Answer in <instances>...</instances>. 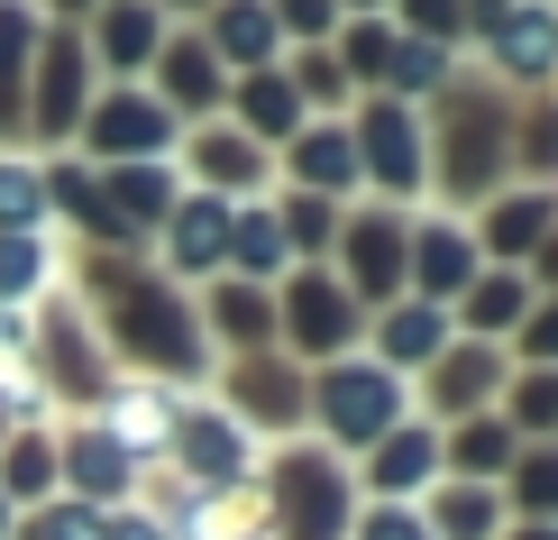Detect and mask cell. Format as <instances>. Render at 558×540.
Wrapping results in <instances>:
<instances>
[{
	"instance_id": "obj_5",
	"label": "cell",
	"mask_w": 558,
	"mask_h": 540,
	"mask_svg": "<svg viewBox=\"0 0 558 540\" xmlns=\"http://www.w3.org/2000/svg\"><path fill=\"white\" fill-rule=\"evenodd\" d=\"M83 137L101 166H174V110L137 83H110L101 101L83 110Z\"/></svg>"
},
{
	"instance_id": "obj_9",
	"label": "cell",
	"mask_w": 558,
	"mask_h": 540,
	"mask_svg": "<svg viewBox=\"0 0 558 540\" xmlns=\"http://www.w3.org/2000/svg\"><path fill=\"white\" fill-rule=\"evenodd\" d=\"M166 211H174V166H110L92 229L101 239H147V229H166Z\"/></svg>"
},
{
	"instance_id": "obj_2",
	"label": "cell",
	"mask_w": 558,
	"mask_h": 540,
	"mask_svg": "<svg viewBox=\"0 0 558 540\" xmlns=\"http://www.w3.org/2000/svg\"><path fill=\"white\" fill-rule=\"evenodd\" d=\"M320 421H330V440L320 449H376L385 431H403V375L376 367V358H330L312 385Z\"/></svg>"
},
{
	"instance_id": "obj_23",
	"label": "cell",
	"mask_w": 558,
	"mask_h": 540,
	"mask_svg": "<svg viewBox=\"0 0 558 540\" xmlns=\"http://www.w3.org/2000/svg\"><path fill=\"white\" fill-rule=\"evenodd\" d=\"M193 183L229 202L239 183H266V147H257V137H239V129H202L193 137Z\"/></svg>"
},
{
	"instance_id": "obj_54",
	"label": "cell",
	"mask_w": 558,
	"mask_h": 540,
	"mask_svg": "<svg viewBox=\"0 0 558 540\" xmlns=\"http://www.w3.org/2000/svg\"><path fill=\"white\" fill-rule=\"evenodd\" d=\"M0 540H10V495H0Z\"/></svg>"
},
{
	"instance_id": "obj_12",
	"label": "cell",
	"mask_w": 558,
	"mask_h": 540,
	"mask_svg": "<svg viewBox=\"0 0 558 540\" xmlns=\"http://www.w3.org/2000/svg\"><path fill=\"white\" fill-rule=\"evenodd\" d=\"M156 239H166V266H174V275L229 266V202L193 183V193H174V211H166V229H156Z\"/></svg>"
},
{
	"instance_id": "obj_10",
	"label": "cell",
	"mask_w": 558,
	"mask_h": 540,
	"mask_svg": "<svg viewBox=\"0 0 558 540\" xmlns=\"http://www.w3.org/2000/svg\"><path fill=\"white\" fill-rule=\"evenodd\" d=\"M83 83H92L83 37L46 28V46H37V92H28V120H37V137H74V129H83Z\"/></svg>"
},
{
	"instance_id": "obj_24",
	"label": "cell",
	"mask_w": 558,
	"mask_h": 540,
	"mask_svg": "<svg viewBox=\"0 0 558 540\" xmlns=\"http://www.w3.org/2000/svg\"><path fill=\"white\" fill-rule=\"evenodd\" d=\"M37 46H46V10L37 0H0V129L19 120V83H28Z\"/></svg>"
},
{
	"instance_id": "obj_20",
	"label": "cell",
	"mask_w": 558,
	"mask_h": 540,
	"mask_svg": "<svg viewBox=\"0 0 558 540\" xmlns=\"http://www.w3.org/2000/svg\"><path fill=\"white\" fill-rule=\"evenodd\" d=\"M284 156H293V175H302V193H348L357 183V137L348 129H330V120H312V129H293L284 137Z\"/></svg>"
},
{
	"instance_id": "obj_46",
	"label": "cell",
	"mask_w": 558,
	"mask_h": 540,
	"mask_svg": "<svg viewBox=\"0 0 558 540\" xmlns=\"http://www.w3.org/2000/svg\"><path fill=\"white\" fill-rule=\"evenodd\" d=\"M558 421V375H522V394H513V431H549Z\"/></svg>"
},
{
	"instance_id": "obj_7",
	"label": "cell",
	"mask_w": 558,
	"mask_h": 540,
	"mask_svg": "<svg viewBox=\"0 0 558 540\" xmlns=\"http://www.w3.org/2000/svg\"><path fill=\"white\" fill-rule=\"evenodd\" d=\"M348 137H357V175H376L385 193H412L430 175V129L412 120V101H366V120Z\"/></svg>"
},
{
	"instance_id": "obj_36",
	"label": "cell",
	"mask_w": 558,
	"mask_h": 540,
	"mask_svg": "<svg viewBox=\"0 0 558 540\" xmlns=\"http://www.w3.org/2000/svg\"><path fill=\"white\" fill-rule=\"evenodd\" d=\"M541 239H549V202H541V193H513V202L485 211V248L522 256V248H541Z\"/></svg>"
},
{
	"instance_id": "obj_37",
	"label": "cell",
	"mask_w": 558,
	"mask_h": 540,
	"mask_svg": "<svg viewBox=\"0 0 558 540\" xmlns=\"http://www.w3.org/2000/svg\"><path fill=\"white\" fill-rule=\"evenodd\" d=\"M46 220V175L28 156H0V229H37Z\"/></svg>"
},
{
	"instance_id": "obj_3",
	"label": "cell",
	"mask_w": 558,
	"mask_h": 540,
	"mask_svg": "<svg viewBox=\"0 0 558 540\" xmlns=\"http://www.w3.org/2000/svg\"><path fill=\"white\" fill-rule=\"evenodd\" d=\"M266 531H284V540H339V531H348V467H339V449L293 440V449L275 458Z\"/></svg>"
},
{
	"instance_id": "obj_16",
	"label": "cell",
	"mask_w": 558,
	"mask_h": 540,
	"mask_svg": "<svg viewBox=\"0 0 558 540\" xmlns=\"http://www.w3.org/2000/svg\"><path fill=\"white\" fill-rule=\"evenodd\" d=\"M284 321H293V339L312 348V358H339V339H348V321H357V312H348V285H339L330 266H302L293 293H284Z\"/></svg>"
},
{
	"instance_id": "obj_6",
	"label": "cell",
	"mask_w": 558,
	"mask_h": 540,
	"mask_svg": "<svg viewBox=\"0 0 558 540\" xmlns=\"http://www.w3.org/2000/svg\"><path fill=\"white\" fill-rule=\"evenodd\" d=\"M468 285H476V229L458 220V211H430V220H412V239H403V293L449 312Z\"/></svg>"
},
{
	"instance_id": "obj_29",
	"label": "cell",
	"mask_w": 558,
	"mask_h": 540,
	"mask_svg": "<svg viewBox=\"0 0 558 540\" xmlns=\"http://www.w3.org/2000/svg\"><path fill=\"white\" fill-rule=\"evenodd\" d=\"M56 285V248H46V229H0V312H19L28 293Z\"/></svg>"
},
{
	"instance_id": "obj_15",
	"label": "cell",
	"mask_w": 558,
	"mask_h": 540,
	"mask_svg": "<svg viewBox=\"0 0 558 540\" xmlns=\"http://www.w3.org/2000/svg\"><path fill=\"white\" fill-rule=\"evenodd\" d=\"M156 101L166 110H220L229 101V64L202 37H166L156 46Z\"/></svg>"
},
{
	"instance_id": "obj_39",
	"label": "cell",
	"mask_w": 558,
	"mask_h": 540,
	"mask_svg": "<svg viewBox=\"0 0 558 540\" xmlns=\"http://www.w3.org/2000/svg\"><path fill=\"white\" fill-rule=\"evenodd\" d=\"M458 302H468V321H476V331H513L531 293H522V275H485V285H468Z\"/></svg>"
},
{
	"instance_id": "obj_4",
	"label": "cell",
	"mask_w": 558,
	"mask_h": 540,
	"mask_svg": "<svg viewBox=\"0 0 558 540\" xmlns=\"http://www.w3.org/2000/svg\"><path fill=\"white\" fill-rule=\"evenodd\" d=\"M439 101H449V156H439V166H449V202H476L485 183L504 175V156H513L504 147V137H513L504 129V101L485 83H468V74H449Z\"/></svg>"
},
{
	"instance_id": "obj_14",
	"label": "cell",
	"mask_w": 558,
	"mask_h": 540,
	"mask_svg": "<svg viewBox=\"0 0 558 540\" xmlns=\"http://www.w3.org/2000/svg\"><path fill=\"white\" fill-rule=\"evenodd\" d=\"M174 458L193 467V477H211V485H239L247 467H257V431H247L239 412H183L174 421Z\"/></svg>"
},
{
	"instance_id": "obj_38",
	"label": "cell",
	"mask_w": 558,
	"mask_h": 540,
	"mask_svg": "<svg viewBox=\"0 0 558 540\" xmlns=\"http://www.w3.org/2000/svg\"><path fill=\"white\" fill-rule=\"evenodd\" d=\"M275 220H284V248H302V256H320V248L339 239V211L320 202V193H284V202H275Z\"/></svg>"
},
{
	"instance_id": "obj_51",
	"label": "cell",
	"mask_w": 558,
	"mask_h": 540,
	"mask_svg": "<svg viewBox=\"0 0 558 540\" xmlns=\"http://www.w3.org/2000/svg\"><path fill=\"white\" fill-rule=\"evenodd\" d=\"M376 10H393V0H339V19H376Z\"/></svg>"
},
{
	"instance_id": "obj_44",
	"label": "cell",
	"mask_w": 558,
	"mask_h": 540,
	"mask_svg": "<svg viewBox=\"0 0 558 540\" xmlns=\"http://www.w3.org/2000/svg\"><path fill=\"white\" fill-rule=\"evenodd\" d=\"M275 10V28L302 37V46H320V37H339V0H266Z\"/></svg>"
},
{
	"instance_id": "obj_18",
	"label": "cell",
	"mask_w": 558,
	"mask_h": 540,
	"mask_svg": "<svg viewBox=\"0 0 558 540\" xmlns=\"http://www.w3.org/2000/svg\"><path fill=\"white\" fill-rule=\"evenodd\" d=\"M101 404H110V412H101V431L120 440L129 458H156V449H174V421H183V404H174V394H156V385H110Z\"/></svg>"
},
{
	"instance_id": "obj_8",
	"label": "cell",
	"mask_w": 558,
	"mask_h": 540,
	"mask_svg": "<svg viewBox=\"0 0 558 540\" xmlns=\"http://www.w3.org/2000/svg\"><path fill=\"white\" fill-rule=\"evenodd\" d=\"M403 239H412V211H357L339 229V256H348V285L366 302H393L403 293Z\"/></svg>"
},
{
	"instance_id": "obj_26",
	"label": "cell",
	"mask_w": 558,
	"mask_h": 540,
	"mask_svg": "<svg viewBox=\"0 0 558 540\" xmlns=\"http://www.w3.org/2000/svg\"><path fill=\"white\" fill-rule=\"evenodd\" d=\"M166 531H174V540H257V531H266V504H257V495H239V485H220V495L183 504Z\"/></svg>"
},
{
	"instance_id": "obj_56",
	"label": "cell",
	"mask_w": 558,
	"mask_h": 540,
	"mask_svg": "<svg viewBox=\"0 0 558 540\" xmlns=\"http://www.w3.org/2000/svg\"><path fill=\"white\" fill-rule=\"evenodd\" d=\"M549 10H558V0H549Z\"/></svg>"
},
{
	"instance_id": "obj_30",
	"label": "cell",
	"mask_w": 558,
	"mask_h": 540,
	"mask_svg": "<svg viewBox=\"0 0 558 540\" xmlns=\"http://www.w3.org/2000/svg\"><path fill=\"white\" fill-rule=\"evenodd\" d=\"M449 458H458V477H468V485L504 477V467H513V421H495V412H468V421H458V440H449Z\"/></svg>"
},
{
	"instance_id": "obj_49",
	"label": "cell",
	"mask_w": 558,
	"mask_h": 540,
	"mask_svg": "<svg viewBox=\"0 0 558 540\" xmlns=\"http://www.w3.org/2000/svg\"><path fill=\"white\" fill-rule=\"evenodd\" d=\"M110 540H174V531L156 523V513H120V523H110Z\"/></svg>"
},
{
	"instance_id": "obj_1",
	"label": "cell",
	"mask_w": 558,
	"mask_h": 540,
	"mask_svg": "<svg viewBox=\"0 0 558 540\" xmlns=\"http://www.w3.org/2000/svg\"><path fill=\"white\" fill-rule=\"evenodd\" d=\"M92 312H101L120 358L156 367V375H202L211 367V331H202L193 293L174 275H147L129 256H92Z\"/></svg>"
},
{
	"instance_id": "obj_43",
	"label": "cell",
	"mask_w": 558,
	"mask_h": 540,
	"mask_svg": "<svg viewBox=\"0 0 558 540\" xmlns=\"http://www.w3.org/2000/svg\"><path fill=\"white\" fill-rule=\"evenodd\" d=\"M513 495H522V513H531V523H558V458H549V449H531V458H522Z\"/></svg>"
},
{
	"instance_id": "obj_40",
	"label": "cell",
	"mask_w": 558,
	"mask_h": 540,
	"mask_svg": "<svg viewBox=\"0 0 558 540\" xmlns=\"http://www.w3.org/2000/svg\"><path fill=\"white\" fill-rule=\"evenodd\" d=\"M239 404H247V412L293 421V412H302V385H293L284 367H257V358H247V367H239Z\"/></svg>"
},
{
	"instance_id": "obj_47",
	"label": "cell",
	"mask_w": 558,
	"mask_h": 540,
	"mask_svg": "<svg viewBox=\"0 0 558 540\" xmlns=\"http://www.w3.org/2000/svg\"><path fill=\"white\" fill-rule=\"evenodd\" d=\"M357 540H430V523H422V513H403V504H376L357 523Z\"/></svg>"
},
{
	"instance_id": "obj_21",
	"label": "cell",
	"mask_w": 558,
	"mask_h": 540,
	"mask_svg": "<svg viewBox=\"0 0 558 540\" xmlns=\"http://www.w3.org/2000/svg\"><path fill=\"white\" fill-rule=\"evenodd\" d=\"M495 385H504V358H495V348H439V358H430V394H439V412H485V404H495Z\"/></svg>"
},
{
	"instance_id": "obj_50",
	"label": "cell",
	"mask_w": 558,
	"mask_h": 540,
	"mask_svg": "<svg viewBox=\"0 0 558 540\" xmlns=\"http://www.w3.org/2000/svg\"><path fill=\"white\" fill-rule=\"evenodd\" d=\"M37 10H46V28H56V19H92L101 0H37Z\"/></svg>"
},
{
	"instance_id": "obj_53",
	"label": "cell",
	"mask_w": 558,
	"mask_h": 540,
	"mask_svg": "<svg viewBox=\"0 0 558 540\" xmlns=\"http://www.w3.org/2000/svg\"><path fill=\"white\" fill-rule=\"evenodd\" d=\"M156 10H166V0H156ZM174 10H211V0H174Z\"/></svg>"
},
{
	"instance_id": "obj_11",
	"label": "cell",
	"mask_w": 558,
	"mask_h": 540,
	"mask_svg": "<svg viewBox=\"0 0 558 540\" xmlns=\"http://www.w3.org/2000/svg\"><path fill=\"white\" fill-rule=\"evenodd\" d=\"M156 46H166V10L156 0H101L92 10V37H83V56H101V74H137V64H156Z\"/></svg>"
},
{
	"instance_id": "obj_55",
	"label": "cell",
	"mask_w": 558,
	"mask_h": 540,
	"mask_svg": "<svg viewBox=\"0 0 558 540\" xmlns=\"http://www.w3.org/2000/svg\"><path fill=\"white\" fill-rule=\"evenodd\" d=\"M0 440H10V431H0Z\"/></svg>"
},
{
	"instance_id": "obj_33",
	"label": "cell",
	"mask_w": 558,
	"mask_h": 540,
	"mask_svg": "<svg viewBox=\"0 0 558 540\" xmlns=\"http://www.w3.org/2000/svg\"><path fill=\"white\" fill-rule=\"evenodd\" d=\"M376 485L385 495H403V485H422V477H439V431H385L376 440Z\"/></svg>"
},
{
	"instance_id": "obj_27",
	"label": "cell",
	"mask_w": 558,
	"mask_h": 540,
	"mask_svg": "<svg viewBox=\"0 0 558 540\" xmlns=\"http://www.w3.org/2000/svg\"><path fill=\"white\" fill-rule=\"evenodd\" d=\"M284 220L266 202H229V266L239 275H284Z\"/></svg>"
},
{
	"instance_id": "obj_34",
	"label": "cell",
	"mask_w": 558,
	"mask_h": 540,
	"mask_svg": "<svg viewBox=\"0 0 558 540\" xmlns=\"http://www.w3.org/2000/svg\"><path fill=\"white\" fill-rule=\"evenodd\" d=\"M330 56L348 64V83H385V56H393V19H339V46Z\"/></svg>"
},
{
	"instance_id": "obj_42",
	"label": "cell",
	"mask_w": 558,
	"mask_h": 540,
	"mask_svg": "<svg viewBox=\"0 0 558 540\" xmlns=\"http://www.w3.org/2000/svg\"><path fill=\"white\" fill-rule=\"evenodd\" d=\"M28 540H110V513H101V504H83V495H74V504H46Z\"/></svg>"
},
{
	"instance_id": "obj_52",
	"label": "cell",
	"mask_w": 558,
	"mask_h": 540,
	"mask_svg": "<svg viewBox=\"0 0 558 540\" xmlns=\"http://www.w3.org/2000/svg\"><path fill=\"white\" fill-rule=\"evenodd\" d=\"M522 540H558V523H531V531H522Z\"/></svg>"
},
{
	"instance_id": "obj_45",
	"label": "cell",
	"mask_w": 558,
	"mask_h": 540,
	"mask_svg": "<svg viewBox=\"0 0 558 540\" xmlns=\"http://www.w3.org/2000/svg\"><path fill=\"white\" fill-rule=\"evenodd\" d=\"M37 485H56V449H46V440H19V449H10V485H0V495H37Z\"/></svg>"
},
{
	"instance_id": "obj_32",
	"label": "cell",
	"mask_w": 558,
	"mask_h": 540,
	"mask_svg": "<svg viewBox=\"0 0 558 540\" xmlns=\"http://www.w3.org/2000/svg\"><path fill=\"white\" fill-rule=\"evenodd\" d=\"M211 321H220L229 348H247V358L275 339V302H266L257 285H220V293H211Z\"/></svg>"
},
{
	"instance_id": "obj_48",
	"label": "cell",
	"mask_w": 558,
	"mask_h": 540,
	"mask_svg": "<svg viewBox=\"0 0 558 540\" xmlns=\"http://www.w3.org/2000/svg\"><path fill=\"white\" fill-rule=\"evenodd\" d=\"M522 348H531V358H549V367H558V302H549L541 321H531V339H522Z\"/></svg>"
},
{
	"instance_id": "obj_25",
	"label": "cell",
	"mask_w": 558,
	"mask_h": 540,
	"mask_svg": "<svg viewBox=\"0 0 558 540\" xmlns=\"http://www.w3.org/2000/svg\"><path fill=\"white\" fill-rule=\"evenodd\" d=\"M449 46H430V37H403L393 28V56H385V101H439L449 92Z\"/></svg>"
},
{
	"instance_id": "obj_28",
	"label": "cell",
	"mask_w": 558,
	"mask_h": 540,
	"mask_svg": "<svg viewBox=\"0 0 558 540\" xmlns=\"http://www.w3.org/2000/svg\"><path fill=\"white\" fill-rule=\"evenodd\" d=\"M129 477H137V458L101 431V421H92V431H74V485H83V504L110 513V495H129Z\"/></svg>"
},
{
	"instance_id": "obj_41",
	"label": "cell",
	"mask_w": 558,
	"mask_h": 540,
	"mask_svg": "<svg viewBox=\"0 0 558 540\" xmlns=\"http://www.w3.org/2000/svg\"><path fill=\"white\" fill-rule=\"evenodd\" d=\"M403 10V37H430V46H458L468 28V0H393Z\"/></svg>"
},
{
	"instance_id": "obj_13",
	"label": "cell",
	"mask_w": 558,
	"mask_h": 540,
	"mask_svg": "<svg viewBox=\"0 0 558 540\" xmlns=\"http://www.w3.org/2000/svg\"><path fill=\"white\" fill-rule=\"evenodd\" d=\"M202 46H211L229 74H266V64L284 56V28H275L266 0H211V10H202Z\"/></svg>"
},
{
	"instance_id": "obj_17",
	"label": "cell",
	"mask_w": 558,
	"mask_h": 540,
	"mask_svg": "<svg viewBox=\"0 0 558 540\" xmlns=\"http://www.w3.org/2000/svg\"><path fill=\"white\" fill-rule=\"evenodd\" d=\"M485 46H495V64L513 83H541L558 64V10H549V0H513V10L485 28Z\"/></svg>"
},
{
	"instance_id": "obj_35",
	"label": "cell",
	"mask_w": 558,
	"mask_h": 540,
	"mask_svg": "<svg viewBox=\"0 0 558 540\" xmlns=\"http://www.w3.org/2000/svg\"><path fill=\"white\" fill-rule=\"evenodd\" d=\"M284 83H293V101H302V110H330V101H348V92H357L330 46H302V56L284 64Z\"/></svg>"
},
{
	"instance_id": "obj_19",
	"label": "cell",
	"mask_w": 558,
	"mask_h": 540,
	"mask_svg": "<svg viewBox=\"0 0 558 540\" xmlns=\"http://www.w3.org/2000/svg\"><path fill=\"white\" fill-rule=\"evenodd\" d=\"M229 110H239V137H257V147H284L302 129V101L284 83V64H266V74H239L229 83Z\"/></svg>"
},
{
	"instance_id": "obj_22",
	"label": "cell",
	"mask_w": 558,
	"mask_h": 540,
	"mask_svg": "<svg viewBox=\"0 0 558 540\" xmlns=\"http://www.w3.org/2000/svg\"><path fill=\"white\" fill-rule=\"evenodd\" d=\"M376 348H385L376 367H393V375L430 367L439 348H449V312H439V302H393V312L376 321Z\"/></svg>"
},
{
	"instance_id": "obj_31",
	"label": "cell",
	"mask_w": 558,
	"mask_h": 540,
	"mask_svg": "<svg viewBox=\"0 0 558 540\" xmlns=\"http://www.w3.org/2000/svg\"><path fill=\"white\" fill-rule=\"evenodd\" d=\"M430 540H495V523H504V504H495V485H449L430 513Z\"/></svg>"
}]
</instances>
